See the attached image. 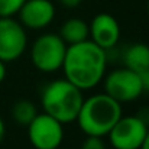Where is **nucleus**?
I'll list each match as a JSON object with an SVG mask.
<instances>
[{
    "instance_id": "4be33fe9",
    "label": "nucleus",
    "mask_w": 149,
    "mask_h": 149,
    "mask_svg": "<svg viewBox=\"0 0 149 149\" xmlns=\"http://www.w3.org/2000/svg\"><path fill=\"white\" fill-rule=\"evenodd\" d=\"M58 149H61V148H58Z\"/></svg>"
},
{
    "instance_id": "f03ea898",
    "label": "nucleus",
    "mask_w": 149,
    "mask_h": 149,
    "mask_svg": "<svg viewBox=\"0 0 149 149\" xmlns=\"http://www.w3.org/2000/svg\"><path fill=\"white\" fill-rule=\"evenodd\" d=\"M122 116V104L106 93H99L84 99L75 122L86 135L103 138Z\"/></svg>"
},
{
    "instance_id": "423d86ee",
    "label": "nucleus",
    "mask_w": 149,
    "mask_h": 149,
    "mask_svg": "<svg viewBox=\"0 0 149 149\" xmlns=\"http://www.w3.org/2000/svg\"><path fill=\"white\" fill-rule=\"evenodd\" d=\"M149 127L138 116H122L109 132L114 149H141Z\"/></svg>"
},
{
    "instance_id": "6ab92c4d",
    "label": "nucleus",
    "mask_w": 149,
    "mask_h": 149,
    "mask_svg": "<svg viewBox=\"0 0 149 149\" xmlns=\"http://www.w3.org/2000/svg\"><path fill=\"white\" fill-rule=\"evenodd\" d=\"M4 136H6V125H4L3 119L0 117V145L4 141Z\"/></svg>"
},
{
    "instance_id": "0eeeda50",
    "label": "nucleus",
    "mask_w": 149,
    "mask_h": 149,
    "mask_svg": "<svg viewBox=\"0 0 149 149\" xmlns=\"http://www.w3.org/2000/svg\"><path fill=\"white\" fill-rule=\"evenodd\" d=\"M28 136L35 149H58L64 142V125L42 113L28 125Z\"/></svg>"
},
{
    "instance_id": "ddd939ff",
    "label": "nucleus",
    "mask_w": 149,
    "mask_h": 149,
    "mask_svg": "<svg viewBox=\"0 0 149 149\" xmlns=\"http://www.w3.org/2000/svg\"><path fill=\"white\" fill-rule=\"evenodd\" d=\"M36 114H38V110H36L35 104L26 99L17 100L13 104V107H12V117H13V120L17 125L25 126V127H28V125L36 117Z\"/></svg>"
},
{
    "instance_id": "1a4fd4ad",
    "label": "nucleus",
    "mask_w": 149,
    "mask_h": 149,
    "mask_svg": "<svg viewBox=\"0 0 149 149\" xmlns=\"http://www.w3.org/2000/svg\"><path fill=\"white\" fill-rule=\"evenodd\" d=\"M25 29L41 31L48 28L55 17V6L51 0H25L17 12Z\"/></svg>"
},
{
    "instance_id": "20e7f679",
    "label": "nucleus",
    "mask_w": 149,
    "mask_h": 149,
    "mask_svg": "<svg viewBox=\"0 0 149 149\" xmlns=\"http://www.w3.org/2000/svg\"><path fill=\"white\" fill-rule=\"evenodd\" d=\"M67 44L58 33H42L31 47V59L33 67L45 74L55 72L62 68Z\"/></svg>"
},
{
    "instance_id": "9b49d317",
    "label": "nucleus",
    "mask_w": 149,
    "mask_h": 149,
    "mask_svg": "<svg viewBox=\"0 0 149 149\" xmlns=\"http://www.w3.org/2000/svg\"><path fill=\"white\" fill-rule=\"evenodd\" d=\"M120 59L123 62V67L139 74L149 68V45L143 42L132 44L123 49L120 54Z\"/></svg>"
},
{
    "instance_id": "f3484780",
    "label": "nucleus",
    "mask_w": 149,
    "mask_h": 149,
    "mask_svg": "<svg viewBox=\"0 0 149 149\" xmlns=\"http://www.w3.org/2000/svg\"><path fill=\"white\" fill-rule=\"evenodd\" d=\"M81 1L83 0H59V3L64 7H67V9H75V7H78L81 4Z\"/></svg>"
},
{
    "instance_id": "9d476101",
    "label": "nucleus",
    "mask_w": 149,
    "mask_h": 149,
    "mask_svg": "<svg viewBox=\"0 0 149 149\" xmlns=\"http://www.w3.org/2000/svg\"><path fill=\"white\" fill-rule=\"evenodd\" d=\"M90 41L104 51L116 48L120 41V25L117 19L110 13H99L96 15L90 25Z\"/></svg>"
},
{
    "instance_id": "f257e3e1",
    "label": "nucleus",
    "mask_w": 149,
    "mask_h": 149,
    "mask_svg": "<svg viewBox=\"0 0 149 149\" xmlns=\"http://www.w3.org/2000/svg\"><path fill=\"white\" fill-rule=\"evenodd\" d=\"M107 54L103 48L87 39L80 44L68 45L62 71L65 78L80 90H90L99 86L106 75Z\"/></svg>"
},
{
    "instance_id": "7ed1b4c3",
    "label": "nucleus",
    "mask_w": 149,
    "mask_h": 149,
    "mask_svg": "<svg viewBox=\"0 0 149 149\" xmlns=\"http://www.w3.org/2000/svg\"><path fill=\"white\" fill-rule=\"evenodd\" d=\"M83 101V90L70 83L67 78L51 81L44 86L41 91V104L44 113L52 116L62 125L77 120Z\"/></svg>"
},
{
    "instance_id": "a211bd4d",
    "label": "nucleus",
    "mask_w": 149,
    "mask_h": 149,
    "mask_svg": "<svg viewBox=\"0 0 149 149\" xmlns=\"http://www.w3.org/2000/svg\"><path fill=\"white\" fill-rule=\"evenodd\" d=\"M6 74H7V70H6V62H3V61L0 59V83H3V81H4Z\"/></svg>"
},
{
    "instance_id": "4468645a",
    "label": "nucleus",
    "mask_w": 149,
    "mask_h": 149,
    "mask_svg": "<svg viewBox=\"0 0 149 149\" xmlns=\"http://www.w3.org/2000/svg\"><path fill=\"white\" fill-rule=\"evenodd\" d=\"M25 0H0V17H9L17 15Z\"/></svg>"
},
{
    "instance_id": "dca6fc26",
    "label": "nucleus",
    "mask_w": 149,
    "mask_h": 149,
    "mask_svg": "<svg viewBox=\"0 0 149 149\" xmlns=\"http://www.w3.org/2000/svg\"><path fill=\"white\" fill-rule=\"evenodd\" d=\"M139 77H141V81H142L143 93H148L149 94V68H146L142 72H139Z\"/></svg>"
},
{
    "instance_id": "39448f33",
    "label": "nucleus",
    "mask_w": 149,
    "mask_h": 149,
    "mask_svg": "<svg viewBox=\"0 0 149 149\" xmlns=\"http://www.w3.org/2000/svg\"><path fill=\"white\" fill-rule=\"evenodd\" d=\"M104 93L120 104L132 103L143 94L142 81L138 72L122 67L104 75Z\"/></svg>"
},
{
    "instance_id": "6e6552de",
    "label": "nucleus",
    "mask_w": 149,
    "mask_h": 149,
    "mask_svg": "<svg viewBox=\"0 0 149 149\" xmlns=\"http://www.w3.org/2000/svg\"><path fill=\"white\" fill-rule=\"evenodd\" d=\"M28 48V35L25 26L13 19L0 17V59L12 62L19 59Z\"/></svg>"
},
{
    "instance_id": "412c9836",
    "label": "nucleus",
    "mask_w": 149,
    "mask_h": 149,
    "mask_svg": "<svg viewBox=\"0 0 149 149\" xmlns=\"http://www.w3.org/2000/svg\"><path fill=\"white\" fill-rule=\"evenodd\" d=\"M146 10H148V15H149V0H148V4H146Z\"/></svg>"
},
{
    "instance_id": "aec40b11",
    "label": "nucleus",
    "mask_w": 149,
    "mask_h": 149,
    "mask_svg": "<svg viewBox=\"0 0 149 149\" xmlns=\"http://www.w3.org/2000/svg\"><path fill=\"white\" fill-rule=\"evenodd\" d=\"M141 149H149V130H148V133H146V138H145V141H143Z\"/></svg>"
},
{
    "instance_id": "f8f14e48",
    "label": "nucleus",
    "mask_w": 149,
    "mask_h": 149,
    "mask_svg": "<svg viewBox=\"0 0 149 149\" xmlns=\"http://www.w3.org/2000/svg\"><path fill=\"white\" fill-rule=\"evenodd\" d=\"M58 35L61 36V39L67 45L84 42V41L90 39L88 23L86 20L80 19V17H71V19H68L62 23Z\"/></svg>"
},
{
    "instance_id": "2eb2a0df",
    "label": "nucleus",
    "mask_w": 149,
    "mask_h": 149,
    "mask_svg": "<svg viewBox=\"0 0 149 149\" xmlns=\"http://www.w3.org/2000/svg\"><path fill=\"white\" fill-rule=\"evenodd\" d=\"M81 149H106V143H104L101 136H90V135H87V138L81 143Z\"/></svg>"
}]
</instances>
